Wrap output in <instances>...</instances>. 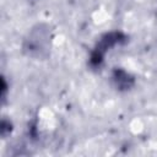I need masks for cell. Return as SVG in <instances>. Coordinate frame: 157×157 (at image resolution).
Segmentation results:
<instances>
[{"instance_id":"1","label":"cell","mask_w":157,"mask_h":157,"mask_svg":"<svg viewBox=\"0 0 157 157\" xmlns=\"http://www.w3.org/2000/svg\"><path fill=\"white\" fill-rule=\"evenodd\" d=\"M49 45V31L42 25L33 28L26 39L25 50L36 58H43L48 52Z\"/></svg>"}]
</instances>
